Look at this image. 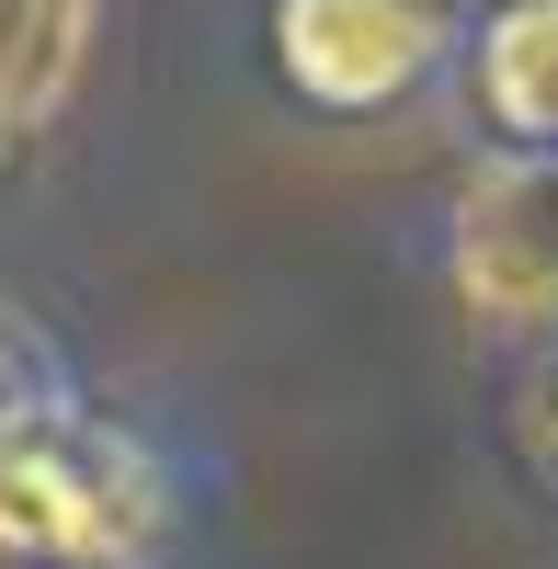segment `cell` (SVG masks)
Instances as JSON below:
<instances>
[{
    "label": "cell",
    "mask_w": 558,
    "mask_h": 569,
    "mask_svg": "<svg viewBox=\"0 0 558 569\" xmlns=\"http://www.w3.org/2000/svg\"><path fill=\"white\" fill-rule=\"evenodd\" d=\"M160 536V467L126 433L34 399L0 421V569H149Z\"/></svg>",
    "instance_id": "1"
},
{
    "label": "cell",
    "mask_w": 558,
    "mask_h": 569,
    "mask_svg": "<svg viewBox=\"0 0 558 569\" xmlns=\"http://www.w3.org/2000/svg\"><path fill=\"white\" fill-rule=\"evenodd\" d=\"M445 284L501 342L558 330V149H501L468 171V194L445 217Z\"/></svg>",
    "instance_id": "2"
},
{
    "label": "cell",
    "mask_w": 558,
    "mask_h": 569,
    "mask_svg": "<svg viewBox=\"0 0 558 569\" xmlns=\"http://www.w3.org/2000/svg\"><path fill=\"white\" fill-rule=\"evenodd\" d=\"M445 0H273V69L319 114H399L445 69Z\"/></svg>",
    "instance_id": "3"
},
{
    "label": "cell",
    "mask_w": 558,
    "mask_h": 569,
    "mask_svg": "<svg viewBox=\"0 0 558 569\" xmlns=\"http://www.w3.org/2000/svg\"><path fill=\"white\" fill-rule=\"evenodd\" d=\"M468 91L501 149H558V0H501L468 46Z\"/></svg>",
    "instance_id": "4"
},
{
    "label": "cell",
    "mask_w": 558,
    "mask_h": 569,
    "mask_svg": "<svg viewBox=\"0 0 558 569\" xmlns=\"http://www.w3.org/2000/svg\"><path fill=\"white\" fill-rule=\"evenodd\" d=\"M80 34H91V0H0V137L58 114Z\"/></svg>",
    "instance_id": "5"
},
{
    "label": "cell",
    "mask_w": 558,
    "mask_h": 569,
    "mask_svg": "<svg viewBox=\"0 0 558 569\" xmlns=\"http://www.w3.org/2000/svg\"><path fill=\"white\" fill-rule=\"evenodd\" d=\"M12 410H23V365L0 353V421H12Z\"/></svg>",
    "instance_id": "6"
},
{
    "label": "cell",
    "mask_w": 558,
    "mask_h": 569,
    "mask_svg": "<svg viewBox=\"0 0 558 569\" xmlns=\"http://www.w3.org/2000/svg\"><path fill=\"white\" fill-rule=\"evenodd\" d=\"M547 456H558V445H547Z\"/></svg>",
    "instance_id": "7"
}]
</instances>
